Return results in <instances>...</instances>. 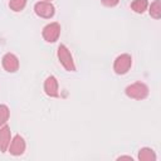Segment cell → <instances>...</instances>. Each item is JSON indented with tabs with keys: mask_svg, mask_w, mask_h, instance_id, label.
Wrapping results in <instances>:
<instances>
[{
	"mask_svg": "<svg viewBox=\"0 0 161 161\" xmlns=\"http://www.w3.org/2000/svg\"><path fill=\"white\" fill-rule=\"evenodd\" d=\"M131 65H132V57L127 53H123L121 55H118L114 62H113V70L116 74H126L130 69H131Z\"/></svg>",
	"mask_w": 161,
	"mask_h": 161,
	"instance_id": "obj_3",
	"label": "cell"
},
{
	"mask_svg": "<svg viewBox=\"0 0 161 161\" xmlns=\"http://www.w3.org/2000/svg\"><path fill=\"white\" fill-rule=\"evenodd\" d=\"M148 8L147 0H133L131 3V9L137 14H143Z\"/></svg>",
	"mask_w": 161,
	"mask_h": 161,
	"instance_id": "obj_11",
	"label": "cell"
},
{
	"mask_svg": "<svg viewBox=\"0 0 161 161\" xmlns=\"http://www.w3.org/2000/svg\"><path fill=\"white\" fill-rule=\"evenodd\" d=\"M122 158H127V160H131V161L133 160V158H132L131 156H119V157H118L117 160H122Z\"/></svg>",
	"mask_w": 161,
	"mask_h": 161,
	"instance_id": "obj_16",
	"label": "cell"
},
{
	"mask_svg": "<svg viewBox=\"0 0 161 161\" xmlns=\"http://www.w3.org/2000/svg\"><path fill=\"white\" fill-rule=\"evenodd\" d=\"M34 11L39 18L43 19H50L55 14V8L50 1H38L34 5Z\"/></svg>",
	"mask_w": 161,
	"mask_h": 161,
	"instance_id": "obj_5",
	"label": "cell"
},
{
	"mask_svg": "<svg viewBox=\"0 0 161 161\" xmlns=\"http://www.w3.org/2000/svg\"><path fill=\"white\" fill-rule=\"evenodd\" d=\"M44 92L48 97H52V98L59 97V86L54 75H49L44 80Z\"/></svg>",
	"mask_w": 161,
	"mask_h": 161,
	"instance_id": "obj_8",
	"label": "cell"
},
{
	"mask_svg": "<svg viewBox=\"0 0 161 161\" xmlns=\"http://www.w3.org/2000/svg\"><path fill=\"white\" fill-rule=\"evenodd\" d=\"M26 148V143H25V140L20 136V135H16L11 138V142L9 145V148L8 151L10 152V155L13 156H20L24 153Z\"/></svg>",
	"mask_w": 161,
	"mask_h": 161,
	"instance_id": "obj_7",
	"label": "cell"
},
{
	"mask_svg": "<svg viewBox=\"0 0 161 161\" xmlns=\"http://www.w3.org/2000/svg\"><path fill=\"white\" fill-rule=\"evenodd\" d=\"M10 117V109L6 104H0V127L6 125Z\"/></svg>",
	"mask_w": 161,
	"mask_h": 161,
	"instance_id": "obj_14",
	"label": "cell"
},
{
	"mask_svg": "<svg viewBox=\"0 0 161 161\" xmlns=\"http://www.w3.org/2000/svg\"><path fill=\"white\" fill-rule=\"evenodd\" d=\"M25 6H26V0H9V8L15 13L23 11Z\"/></svg>",
	"mask_w": 161,
	"mask_h": 161,
	"instance_id": "obj_13",
	"label": "cell"
},
{
	"mask_svg": "<svg viewBox=\"0 0 161 161\" xmlns=\"http://www.w3.org/2000/svg\"><path fill=\"white\" fill-rule=\"evenodd\" d=\"M1 64H3V68L8 73H15L19 69V67H20L19 58L14 53H6V54H4L3 59H1Z\"/></svg>",
	"mask_w": 161,
	"mask_h": 161,
	"instance_id": "obj_6",
	"label": "cell"
},
{
	"mask_svg": "<svg viewBox=\"0 0 161 161\" xmlns=\"http://www.w3.org/2000/svg\"><path fill=\"white\" fill-rule=\"evenodd\" d=\"M44 1H52V0H44Z\"/></svg>",
	"mask_w": 161,
	"mask_h": 161,
	"instance_id": "obj_17",
	"label": "cell"
},
{
	"mask_svg": "<svg viewBox=\"0 0 161 161\" xmlns=\"http://www.w3.org/2000/svg\"><path fill=\"white\" fill-rule=\"evenodd\" d=\"M148 13L153 19H160V16H161V0H155L153 3H151Z\"/></svg>",
	"mask_w": 161,
	"mask_h": 161,
	"instance_id": "obj_12",
	"label": "cell"
},
{
	"mask_svg": "<svg viewBox=\"0 0 161 161\" xmlns=\"http://www.w3.org/2000/svg\"><path fill=\"white\" fill-rule=\"evenodd\" d=\"M101 3L107 8H114L119 3V0H101Z\"/></svg>",
	"mask_w": 161,
	"mask_h": 161,
	"instance_id": "obj_15",
	"label": "cell"
},
{
	"mask_svg": "<svg viewBox=\"0 0 161 161\" xmlns=\"http://www.w3.org/2000/svg\"><path fill=\"white\" fill-rule=\"evenodd\" d=\"M57 57H58L59 63L64 67L65 70H68V72H75V64H74L73 57H72L69 49L67 48V45L60 44V45L58 47Z\"/></svg>",
	"mask_w": 161,
	"mask_h": 161,
	"instance_id": "obj_2",
	"label": "cell"
},
{
	"mask_svg": "<svg viewBox=\"0 0 161 161\" xmlns=\"http://www.w3.org/2000/svg\"><path fill=\"white\" fill-rule=\"evenodd\" d=\"M125 93L131 99L141 101V99H145L148 96L150 89H148V87L143 82H135V83H132V84L126 87Z\"/></svg>",
	"mask_w": 161,
	"mask_h": 161,
	"instance_id": "obj_1",
	"label": "cell"
},
{
	"mask_svg": "<svg viewBox=\"0 0 161 161\" xmlns=\"http://www.w3.org/2000/svg\"><path fill=\"white\" fill-rule=\"evenodd\" d=\"M138 160L140 161H156V153L150 147H142L138 151Z\"/></svg>",
	"mask_w": 161,
	"mask_h": 161,
	"instance_id": "obj_10",
	"label": "cell"
},
{
	"mask_svg": "<svg viewBox=\"0 0 161 161\" xmlns=\"http://www.w3.org/2000/svg\"><path fill=\"white\" fill-rule=\"evenodd\" d=\"M11 142V131L8 125H4L0 127V151L5 153L9 148V145Z\"/></svg>",
	"mask_w": 161,
	"mask_h": 161,
	"instance_id": "obj_9",
	"label": "cell"
},
{
	"mask_svg": "<svg viewBox=\"0 0 161 161\" xmlns=\"http://www.w3.org/2000/svg\"><path fill=\"white\" fill-rule=\"evenodd\" d=\"M60 35V24L57 21L47 24L42 30V36L47 43H55Z\"/></svg>",
	"mask_w": 161,
	"mask_h": 161,
	"instance_id": "obj_4",
	"label": "cell"
}]
</instances>
